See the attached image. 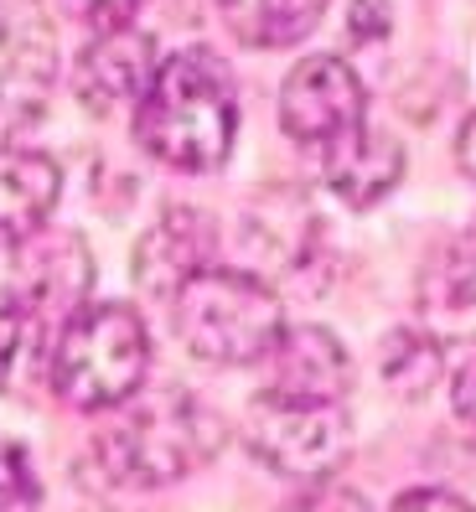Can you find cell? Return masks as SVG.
<instances>
[{
    "label": "cell",
    "mask_w": 476,
    "mask_h": 512,
    "mask_svg": "<svg viewBox=\"0 0 476 512\" xmlns=\"http://www.w3.org/2000/svg\"><path fill=\"white\" fill-rule=\"evenodd\" d=\"M404 176V150L394 135L357 125L342 140L326 145V187H332L347 207H373L389 197Z\"/></svg>",
    "instance_id": "obj_14"
},
{
    "label": "cell",
    "mask_w": 476,
    "mask_h": 512,
    "mask_svg": "<svg viewBox=\"0 0 476 512\" xmlns=\"http://www.w3.org/2000/svg\"><path fill=\"white\" fill-rule=\"evenodd\" d=\"M285 512H373V507L357 497V492L337 487V481H321V487H306Z\"/></svg>",
    "instance_id": "obj_19"
},
{
    "label": "cell",
    "mask_w": 476,
    "mask_h": 512,
    "mask_svg": "<svg viewBox=\"0 0 476 512\" xmlns=\"http://www.w3.org/2000/svg\"><path fill=\"white\" fill-rule=\"evenodd\" d=\"M63 176L42 156V150L0 145V249H21L37 238L57 207Z\"/></svg>",
    "instance_id": "obj_13"
},
{
    "label": "cell",
    "mask_w": 476,
    "mask_h": 512,
    "mask_svg": "<svg viewBox=\"0 0 476 512\" xmlns=\"http://www.w3.org/2000/svg\"><path fill=\"white\" fill-rule=\"evenodd\" d=\"M73 6L99 26V32H109V26H125V16L140 6V0H73Z\"/></svg>",
    "instance_id": "obj_22"
},
{
    "label": "cell",
    "mask_w": 476,
    "mask_h": 512,
    "mask_svg": "<svg viewBox=\"0 0 476 512\" xmlns=\"http://www.w3.org/2000/svg\"><path fill=\"white\" fill-rule=\"evenodd\" d=\"M394 512H476V507L461 502V497H451V492L425 487V492H404V497L394 502Z\"/></svg>",
    "instance_id": "obj_21"
},
{
    "label": "cell",
    "mask_w": 476,
    "mask_h": 512,
    "mask_svg": "<svg viewBox=\"0 0 476 512\" xmlns=\"http://www.w3.org/2000/svg\"><path fill=\"white\" fill-rule=\"evenodd\" d=\"M280 125L290 140L301 145H332L347 130L368 125V94H363V78H357L342 57L321 52L295 63L285 88H280Z\"/></svg>",
    "instance_id": "obj_6"
},
{
    "label": "cell",
    "mask_w": 476,
    "mask_h": 512,
    "mask_svg": "<svg viewBox=\"0 0 476 512\" xmlns=\"http://www.w3.org/2000/svg\"><path fill=\"white\" fill-rule=\"evenodd\" d=\"M223 450V419L187 388L135 394L130 409L109 419L94 440V461L119 487H166Z\"/></svg>",
    "instance_id": "obj_2"
},
{
    "label": "cell",
    "mask_w": 476,
    "mask_h": 512,
    "mask_svg": "<svg viewBox=\"0 0 476 512\" xmlns=\"http://www.w3.org/2000/svg\"><path fill=\"white\" fill-rule=\"evenodd\" d=\"M57 68V37L37 0H0V125L37 119Z\"/></svg>",
    "instance_id": "obj_7"
},
{
    "label": "cell",
    "mask_w": 476,
    "mask_h": 512,
    "mask_svg": "<svg viewBox=\"0 0 476 512\" xmlns=\"http://www.w3.org/2000/svg\"><path fill=\"white\" fill-rule=\"evenodd\" d=\"M389 32V0H352V37L373 42Z\"/></svg>",
    "instance_id": "obj_20"
},
{
    "label": "cell",
    "mask_w": 476,
    "mask_h": 512,
    "mask_svg": "<svg viewBox=\"0 0 476 512\" xmlns=\"http://www.w3.org/2000/svg\"><path fill=\"white\" fill-rule=\"evenodd\" d=\"M42 507V481L26 461L21 445H0V512H37Z\"/></svg>",
    "instance_id": "obj_17"
},
{
    "label": "cell",
    "mask_w": 476,
    "mask_h": 512,
    "mask_svg": "<svg viewBox=\"0 0 476 512\" xmlns=\"http://www.w3.org/2000/svg\"><path fill=\"white\" fill-rule=\"evenodd\" d=\"M238 130V104L228 68L213 52H176L156 68L145 99L135 104V140L161 166L176 171H213L228 161Z\"/></svg>",
    "instance_id": "obj_1"
},
{
    "label": "cell",
    "mask_w": 476,
    "mask_h": 512,
    "mask_svg": "<svg viewBox=\"0 0 476 512\" xmlns=\"http://www.w3.org/2000/svg\"><path fill=\"white\" fill-rule=\"evenodd\" d=\"M270 388L280 399H306V404H342L352 388V357L347 347L321 326H285L280 342L270 347Z\"/></svg>",
    "instance_id": "obj_11"
},
{
    "label": "cell",
    "mask_w": 476,
    "mask_h": 512,
    "mask_svg": "<svg viewBox=\"0 0 476 512\" xmlns=\"http://www.w3.org/2000/svg\"><path fill=\"white\" fill-rule=\"evenodd\" d=\"M249 450L280 476H295L306 487L332 481V471L352 450V419L342 404H306L259 394L249 404Z\"/></svg>",
    "instance_id": "obj_5"
},
{
    "label": "cell",
    "mask_w": 476,
    "mask_h": 512,
    "mask_svg": "<svg viewBox=\"0 0 476 512\" xmlns=\"http://www.w3.org/2000/svg\"><path fill=\"white\" fill-rule=\"evenodd\" d=\"M21 337H26V306L16 300V290H0V383H6V373L16 363Z\"/></svg>",
    "instance_id": "obj_18"
},
{
    "label": "cell",
    "mask_w": 476,
    "mask_h": 512,
    "mask_svg": "<svg viewBox=\"0 0 476 512\" xmlns=\"http://www.w3.org/2000/svg\"><path fill=\"white\" fill-rule=\"evenodd\" d=\"M145 368H151V337L130 306H83L63 331L52 337V388L57 399L104 414L140 394Z\"/></svg>",
    "instance_id": "obj_4"
},
{
    "label": "cell",
    "mask_w": 476,
    "mask_h": 512,
    "mask_svg": "<svg viewBox=\"0 0 476 512\" xmlns=\"http://www.w3.org/2000/svg\"><path fill=\"white\" fill-rule=\"evenodd\" d=\"M332 0H218L228 32L249 47H290L316 32Z\"/></svg>",
    "instance_id": "obj_15"
},
{
    "label": "cell",
    "mask_w": 476,
    "mask_h": 512,
    "mask_svg": "<svg viewBox=\"0 0 476 512\" xmlns=\"http://www.w3.org/2000/svg\"><path fill=\"white\" fill-rule=\"evenodd\" d=\"M171 326L192 357L213 368L264 363L285 331L275 290L244 269H202L171 295Z\"/></svg>",
    "instance_id": "obj_3"
},
{
    "label": "cell",
    "mask_w": 476,
    "mask_h": 512,
    "mask_svg": "<svg viewBox=\"0 0 476 512\" xmlns=\"http://www.w3.org/2000/svg\"><path fill=\"white\" fill-rule=\"evenodd\" d=\"M16 254V300L26 306V321H57L63 331L88 306V285H94V259L83 238L42 228Z\"/></svg>",
    "instance_id": "obj_8"
},
{
    "label": "cell",
    "mask_w": 476,
    "mask_h": 512,
    "mask_svg": "<svg viewBox=\"0 0 476 512\" xmlns=\"http://www.w3.org/2000/svg\"><path fill=\"white\" fill-rule=\"evenodd\" d=\"M451 404H456V414L466 419V425H476V357L461 363V373L451 383Z\"/></svg>",
    "instance_id": "obj_23"
},
{
    "label": "cell",
    "mask_w": 476,
    "mask_h": 512,
    "mask_svg": "<svg viewBox=\"0 0 476 512\" xmlns=\"http://www.w3.org/2000/svg\"><path fill=\"white\" fill-rule=\"evenodd\" d=\"M156 78V47L145 32L130 26H109L83 47L78 68H73V94L83 109L114 114L119 104H140L145 88Z\"/></svg>",
    "instance_id": "obj_9"
},
{
    "label": "cell",
    "mask_w": 476,
    "mask_h": 512,
    "mask_svg": "<svg viewBox=\"0 0 476 512\" xmlns=\"http://www.w3.org/2000/svg\"><path fill=\"white\" fill-rule=\"evenodd\" d=\"M414 300L435 342H476V228L445 238L425 259Z\"/></svg>",
    "instance_id": "obj_10"
},
{
    "label": "cell",
    "mask_w": 476,
    "mask_h": 512,
    "mask_svg": "<svg viewBox=\"0 0 476 512\" xmlns=\"http://www.w3.org/2000/svg\"><path fill=\"white\" fill-rule=\"evenodd\" d=\"M213 249H218V228L207 223V213H197V207H166L156 228L135 249V280L145 295L171 300L192 275L213 269Z\"/></svg>",
    "instance_id": "obj_12"
},
{
    "label": "cell",
    "mask_w": 476,
    "mask_h": 512,
    "mask_svg": "<svg viewBox=\"0 0 476 512\" xmlns=\"http://www.w3.org/2000/svg\"><path fill=\"white\" fill-rule=\"evenodd\" d=\"M383 373H389V383L399 388V394L420 399L425 388L440 378V347L430 331H394L389 347H383Z\"/></svg>",
    "instance_id": "obj_16"
},
{
    "label": "cell",
    "mask_w": 476,
    "mask_h": 512,
    "mask_svg": "<svg viewBox=\"0 0 476 512\" xmlns=\"http://www.w3.org/2000/svg\"><path fill=\"white\" fill-rule=\"evenodd\" d=\"M456 161H461V171L476 182V114L461 125V140H456Z\"/></svg>",
    "instance_id": "obj_24"
}]
</instances>
